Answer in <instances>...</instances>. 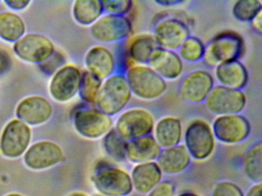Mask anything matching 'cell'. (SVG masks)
Wrapping results in <instances>:
<instances>
[{
	"mask_svg": "<svg viewBox=\"0 0 262 196\" xmlns=\"http://www.w3.org/2000/svg\"><path fill=\"white\" fill-rule=\"evenodd\" d=\"M157 44L149 34H141L133 37L127 45V55L135 64H148Z\"/></svg>",
	"mask_w": 262,
	"mask_h": 196,
	"instance_id": "cell-25",
	"label": "cell"
},
{
	"mask_svg": "<svg viewBox=\"0 0 262 196\" xmlns=\"http://www.w3.org/2000/svg\"><path fill=\"white\" fill-rule=\"evenodd\" d=\"M214 82L212 75L207 70H193L182 79L179 94L182 100L191 104L205 102L214 87Z\"/></svg>",
	"mask_w": 262,
	"mask_h": 196,
	"instance_id": "cell-12",
	"label": "cell"
},
{
	"mask_svg": "<svg viewBox=\"0 0 262 196\" xmlns=\"http://www.w3.org/2000/svg\"><path fill=\"white\" fill-rule=\"evenodd\" d=\"M233 16L242 22H251L262 12V3L259 0H240L232 6Z\"/></svg>",
	"mask_w": 262,
	"mask_h": 196,
	"instance_id": "cell-32",
	"label": "cell"
},
{
	"mask_svg": "<svg viewBox=\"0 0 262 196\" xmlns=\"http://www.w3.org/2000/svg\"><path fill=\"white\" fill-rule=\"evenodd\" d=\"M132 96L125 75L115 73L102 81L96 99V108L108 116H115L125 110Z\"/></svg>",
	"mask_w": 262,
	"mask_h": 196,
	"instance_id": "cell-2",
	"label": "cell"
},
{
	"mask_svg": "<svg viewBox=\"0 0 262 196\" xmlns=\"http://www.w3.org/2000/svg\"><path fill=\"white\" fill-rule=\"evenodd\" d=\"M95 187L102 195L128 196L133 191L131 176L114 165L101 167L93 177Z\"/></svg>",
	"mask_w": 262,
	"mask_h": 196,
	"instance_id": "cell-6",
	"label": "cell"
},
{
	"mask_svg": "<svg viewBox=\"0 0 262 196\" xmlns=\"http://www.w3.org/2000/svg\"><path fill=\"white\" fill-rule=\"evenodd\" d=\"M148 196H176V187L171 181L162 180L148 193Z\"/></svg>",
	"mask_w": 262,
	"mask_h": 196,
	"instance_id": "cell-36",
	"label": "cell"
},
{
	"mask_svg": "<svg viewBox=\"0 0 262 196\" xmlns=\"http://www.w3.org/2000/svg\"><path fill=\"white\" fill-rule=\"evenodd\" d=\"M244 173L253 183L262 182V143L260 141L249 147L243 161Z\"/></svg>",
	"mask_w": 262,
	"mask_h": 196,
	"instance_id": "cell-26",
	"label": "cell"
},
{
	"mask_svg": "<svg viewBox=\"0 0 262 196\" xmlns=\"http://www.w3.org/2000/svg\"><path fill=\"white\" fill-rule=\"evenodd\" d=\"M103 12L102 1L98 0H78L73 6L75 19L82 26H92Z\"/></svg>",
	"mask_w": 262,
	"mask_h": 196,
	"instance_id": "cell-27",
	"label": "cell"
},
{
	"mask_svg": "<svg viewBox=\"0 0 262 196\" xmlns=\"http://www.w3.org/2000/svg\"><path fill=\"white\" fill-rule=\"evenodd\" d=\"M14 52L24 61L42 63L54 53V45L43 35L30 34L16 41Z\"/></svg>",
	"mask_w": 262,
	"mask_h": 196,
	"instance_id": "cell-14",
	"label": "cell"
},
{
	"mask_svg": "<svg viewBox=\"0 0 262 196\" xmlns=\"http://www.w3.org/2000/svg\"><path fill=\"white\" fill-rule=\"evenodd\" d=\"M125 75L132 94L145 101L161 97L167 90L166 81L156 74L148 64L131 63Z\"/></svg>",
	"mask_w": 262,
	"mask_h": 196,
	"instance_id": "cell-1",
	"label": "cell"
},
{
	"mask_svg": "<svg viewBox=\"0 0 262 196\" xmlns=\"http://www.w3.org/2000/svg\"><path fill=\"white\" fill-rule=\"evenodd\" d=\"M65 62L63 56L59 53H53L48 59L40 63V68L47 75H52Z\"/></svg>",
	"mask_w": 262,
	"mask_h": 196,
	"instance_id": "cell-35",
	"label": "cell"
},
{
	"mask_svg": "<svg viewBox=\"0 0 262 196\" xmlns=\"http://www.w3.org/2000/svg\"><path fill=\"white\" fill-rule=\"evenodd\" d=\"M214 76L219 85L242 90L248 82V72L239 60L219 64L214 69Z\"/></svg>",
	"mask_w": 262,
	"mask_h": 196,
	"instance_id": "cell-22",
	"label": "cell"
},
{
	"mask_svg": "<svg viewBox=\"0 0 262 196\" xmlns=\"http://www.w3.org/2000/svg\"><path fill=\"white\" fill-rule=\"evenodd\" d=\"M211 129L215 139L227 145L240 143L251 133L249 121L241 114L217 116Z\"/></svg>",
	"mask_w": 262,
	"mask_h": 196,
	"instance_id": "cell-9",
	"label": "cell"
},
{
	"mask_svg": "<svg viewBox=\"0 0 262 196\" xmlns=\"http://www.w3.org/2000/svg\"><path fill=\"white\" fill-rule=\"evenodd\" d=\"M156 163L163 174L177 175L189 167L191 157L184 144L162 149Z\"/></svg>",
	"mask_w": 262,
	"mask_h": 196,
	"instance_id": "cell-21",
	"label": "cell"
},
{
	"mask_svg": "<svg viewBox=\"0 0 262 196\" xmlns=\"http://www.w3.org/2000/svg\"><path fill=\"white\" fill-rule=\"evenodd\" d=\"M244 196H262V183H255L248 190Z\"/></svg>",
	"mask_w": 262,
	"mask_h": 196,
	"instance_id": "cell-39",
	"label": "cell"
},
{
	"mask_svg": "<svg viewBox=\"0 0 262 196\" xmlns=\"http://www.w3.org/2000/svg\"><path fill=\"white\" fill-rule=\"evenodd\" d=\"M30 1H26V0H7L4 2L5 4L13 9H24L30 4Z\"/></svg>",
	"mask_w": 262,
	"mask_h": 196,
	"instance_id": "cell-38",
	"label": "cell"
},
{
	"mask_svg": "<svg viewBox=\"0 0 262 196\" xmlns=\"http://www.w3.org/2000/svg\"><path fill=\"white\" fill-rule=\"evenodd\" d=\"M11 58L8 52L0 48V75L6 73L11 67Z\"/></svg>",
	"mask_w": 262,
	"mask_h": 196,
	"instance_id": "cell-37",
	"label": "cell"
},
{
	"mask_svg": "<svg viewBox=\"0 0 262 196\" xmlns=\"http://www.w3.org/2000/svg\"><path fill=\"white\" fill-rule=\"evenodd\" d=\"M205 107L217 116L240 114L246 107L247 98L242 90L214 86L205 101Z\"/></svg>",
	"mask_w": 262,
	"mask_h": 196,
	"instance_id": "cell-7",
	"label": "cell"
},
{
	"mask_svg": "<svg viewBox=\"0 0 262 196\" xmlns=\"http://www.w3.org/2000/svg\"><path fill=\"white\" fill-rule=\"evenodd\" d=\"M9 196H21V195H19V194H11V195H9Z\"/></svg>",
	"mask_w": 262,
	"mask_h": 196,
	"instance_id": "cell-44",
	"label": "cell"
},
{
	"mask_svg": "<svg viewBox=\"0 0 262 196\" xmlns=\"http://www.w3.org/2000/svg\"><path fill=\"white\" fill-rule=\"evenodd\" d=\"M154 116L149 110L141 107L128 109L118 117L114 129L125 141L151 135Z\"/></svg>",
	"mask_w": 262,
	"mask_h": 196,
	"instance_id": "cell-5",
	"label": "cell"
},
{
	"mask_svg": "<svg viewBox=\"0 0 262 196\" xmlns=\"http://www.w3.org/2000/svg\"><path fill=\"white\" fill-rule=\"evenodd\" d=\"M205 45L197 37L190 35L179 49V55L182 61L195 63L203 59Z\"/></svg>",
	"mask_w": 262,
	"mask_h": 196,
	"instance_id": "cell-31",
	"label": "cell"
},
{
	"mask_svg": "<svg viewBox=\"0 0 262 196\" xmlns=\"http://www.w3.org/2000/svg\"><path fill=\"white\" fill-rule=\"evenodd\" d=\"M102 80L89 71L81 75L79 93L80 97L89 104H96L98 94L102 84Z\"/></svg>",
	"mask_w": 262,
	"mask_h": 196,
	"instance_id": "cell-30",
	"label": "cell"
},
{
	"mask_svg": "<svg viewBox=\"0 0 262 196\" xmlns=\"http://www.w3.org/2000/svg\"><path fill=\"white\" fill-rule=\"evenodd\" d=\"M76 131L88 139L103 137L113 128L112 116L98 108L83 107L76 110L73 116Z\"/></svg>",
	"mask_w": 262,
	"mask_h": 196,
	"instance_id": "cell-8",
	"label": "cell"
},
{
	"mask_svg": "<svg viewBox=\"0 0 262 196\" xmlns=\"http://www.w3.org/2000/svg\"><path fill=\"white\" fill-rule=\"evenodd\" d=\"M126 142L127 141L113 128L103 136L102 145L105 153L111 159L116 162H122L126 160Z\"/></svg>",
	"mask_w": 262,
	"mask_h": 196,
	"instance_id": "cell-29",
	"label": "cell"
},
{
	"mask_svg": "<svg viewBox=\"0 0 262 196\" xmlns=\"http://www.w3.org/2000/svg\"><path fill=\"white\" fill-rule=\"evenodd\" d=\"M148 65L165 81L177 79L184 70L183 61L177 52L160 47L153 52Z\"/></svg>",
	"mask_w": 262,
	"mask_h": 196,
	"instance_id": "cell-16",
	"label": "cell"
},
{
	"mask_svg": "<svg viewBox=\"0 0 262 196\" xmlns=\"http://www.w3.org/2000/svg\"><path fill=\"white\" fill-rule=\"evenodd\" d=\"M96 196H105V195H102V194H101V195H96Z\"/></svg>",
	"mask_w": 262,
	"mask_h": 196,
	"instance_id": "cell-45",
	"label": "cell"
},
{
	"mask_svg": "<svg viewBox=\"0 0 262 196\" xmlns=\"http://www.w3.org/2000/svg\"><path fill=\"white\" fill-rule=\"evenodd\" d=\"M245 52V41L234 31L220 32L205 45L203 61L211 67L228 61H237Z\"/></svg>",
	"mask_w": 262,
	"mask_h": 196,
	"instance_id": "cell-3",
	"label": "cell"
},
{
	"mask_svg": "<svg viewBox=\"0 0 262 196\" xmlns=\"http://www.w3.org/2000/svg\"><path fill=\"white\" fill-rule=\"evenodd\" d=\"M87 71L104 81L114 75L116 60L113 52L104 46L92 47L85 59Z\"/></svg>",
	"mask_w": 262,
	"mask_h": 196,
	"instance_id": "cell-19",
	"label": "cell"
},
{
	"mask_svg": "<svg viewBox=\"0 0 262 196\" xmlns=\"http://www.w3.org/2000/svg\"><path fill=\"white\" fill-rule=\"evenodd\" d=\"M62 151L59 145L42 141L34 144L25 155V162L34 169L48 168L62 161Z\"/></svg>",
	"mask_w": 262,
	"mask_h": 196,
	"instance_id": "cell-18",
	"label": "cell"
},
{
	"mask_svg": "<svg viewBox=\"0 0 262 196\" xmlns=\"http://www.w3.org/2000/svg\"><path fill=\"white\" fill-rule=\"evenodd\" d=\"M261 12L256 15L252 21H251V26H252L253 29L258 32V33H261L262 32V15Z\"/></svg>",
	"mask_w": 262,
	"mask_h": 196,
	"instance_id": "cell-40",
	"label": "cell"
},
{
	"mask_svg": "<svg viewBox=\"0 0 262 196\" xmlns=\"http://www.w3.org/2000/svg\"><path fill=\"white\" fill-rule=\"evenodd\" d=\"M177 196H201L199 194H195V193L193 192H188V191H186V192H182L181 194H178Z\"/></svg>",
	"mask_w": 262,
	"mask_h": 196,
	"instance_id": "cell-42",
	"label": "cell"
},
{
	"mask_svg": "<svg viewBox=\"0 0 262 196\" xmlns=\"http://www.w3.org/2000/svg\"><path fill=\"white\" fill-rule=\"evenodd\" d=\"M26 26L20 16L13 12L0 14V37L8 41H17L24 36Z\"/></svg>",
	"mask_w": 262,
	"mask_h": 196,
	"instance_id": "cell-28",
	"label": "cell"
},
{
	"mask_svg": "<svg viewBox=\"0 0 262 196\" xmlns=\"http://www.w3.org/2000/svg\"><path fill=\"white\" fill-rule=\"evenodd\" d=\"M53 113V107L47 99L42 96H30L19 103L16 115L19 120L27 125H39L48 121Z\"/></svg>",
	"mask_w": 262,
	"mask_h": 196,
	"instance_id": "cell-17",
	"label": "cell"
},
{
	"mask_svg": "<svg viewBox=\"0 0 262 196\" xmlns=\"http://www.w3.org/2000/svg\"><path fill=\"white\" fill-rule=\"evenodd\" d=\"M152 36L158 47L176 52L190 36V30L182 20L165 18L156 24Z\"/></svg>",
	"mask_w": 262,
	"mask_h": 196,
	"instance_id": "cell-11",
	"label": "cell"
},
{
	"mask_svg": "<svg viewBox=\"0 0 262 196\" xmlns=\"http://www.w3.org/2000/svg\"><path fill=\"white\" fill-rule=\"evenodd\" d=\"M73 196H88V195H85V194H76Z\"/></svg>",
	"mask_w": 262,
	"mask_h": 196,
	"instance_id": "cell-43",
	"label": "cell"
},
{
	"mask_svg": "<svg viewBox=\"0 0 262 196\" xmlns=\"http://www.w3.org/2000/svg\"><path fill=\"white\" fill-rule=\"evenodd\" d=\"M242 188L230 181H222L214 185L211 196H244Z\"/></svg>",
	"mask_w": 262,
	"mask_h": 196,
	"instance_id": "cell-34",
	"label": "cell"
},
{
	"mask_svg": "<svg viewBox=\"0 0 262 196\" xmlns=\"http://www.w3.org/2000/svg\"><path fill=\"white\" fill-rule=\"evenodd\" d=\"M183 137L184 145L191 159L205 160L214 153L215 138L211 126L206 121H191L185 129Z\"/></svg>",
	"mask_w": 262,
	"mask_h": 196,
	"instance_id": "cell-4",
	"label": "cell"
},
{
	"mask_svg": "<svg viewBox=\"0 0 262 196\" xmlns=\"http://www.w3.org/2000/svg\"><path fill=\"white\" fill-rule=\"evenodd\" d=\"M161 150L162 148L156 142L154 136L148 135L127 141L125 157L126 160L135 165L156 162Z\"/></svg>",
	"mask_w": 262,
	"mask_h": 196,
	"instance_id": "cell-20",
	"label": "cell"
},
{
	"mask_svg": "<svg viewBox=\"0 0 262 196\" xmlns=\"http://www.w3.org/2000/svg\"><path fill=\"white\" fill-rule=\"evenodd\" d=\"M82 74L74 66H65L59 69L50 83V93L60 102L70 101L79 92Z\"/></svg>",
	"mask_w": 262,
	"mask_h": 196,
	"instance_id": "cell-15",
	"label": "cell"
},
{
	"mask_svg": "<svg viewBox=\"0 0 262 196\" xmlns=\"http://www.w3.org/2000/svg\"><path fill=\"white\" fill-rule=\"evenodd\" d=\"M102 3L104 12L122 16H126L133 6V3L130 0H106L102 1Z\"/></svg>",
	"mask_w": 262,
	"mask_h": 196,
	"instance_id": "cell-33",
	"label": "cell"
},
{
	"mask_svg": "<svg viewBox=\"0 0 262 196\" xmlns=\"http://www.w3.org/2000/svg\"><path fill=\"white\" fill-rule=\"evenodd\" d=\"M31 139V130L19 119L10 121L3 132L0 148L3 154L8 157L21 156L27 150Z\"/></svg>",
	"mask_w": 262,
	"mask_h": 196,
	"instance_id": "cell-13",
	"label": "cell"
},
{
	"mask_svg": "<svg viewBox=\"0 0 262 196\" xmlns=\"http://www.w3.org/2000/svg\"><path fill=\"white\" fill-rule=\"evenodd\" d=\"M90 32L95 39L101 42H116L131 35L133 24L127 16L105 14L92 24Z\"/></svg>",
	"mask_w": 262,
	"mask_h": 196,
	"instance_id": "cell-10",
	"label": "cell"
},
{
	"mask_svg": "<svg viewBox=\"0 0 262 196\" xmlns=\"http://www.w3.org/2000/svg\"><path fill=\"white\" fill-rule=\"evenodd\" d=\"M133 190L141 194H148L162 181L163 173L156 162L137 164L131 174Z\"/></svg>",
	"mask_w": 262,
	"mask_h": 196,
	"instance_id": "cell-23",
	"label": "cell"
},
{
	"mask_svg": "<svg viewBox=\"0 0 262 196\" xmlns=\"http://www.w3.org/2000/svg\"><path fill=\"white\" fill-rule=\"evenodd\" d=\"M152 133L162 149L179 145L183 136L182 122L174 116H165L155 124Z\"/></svg>",
	"mask_w": 262,
	"mask_h": 196,
	"instance_id": "cell-24",
	"label": "cell"
},
{
	"mask_svg": "<svg viewBox=\"0 0 262 196\" xmlns=\"http://www.w3.org/2000/svg\"><path fill=\"white\" fill-rule=\"evenodd\" d=\"M183 2L176 1V0H167V1H157L156 3L158 4L162 5V6H173V5L180 4Z\"/></svg>",
	"mask_w": 262,
	"mask_h": 196,
	"instance_id": "cell-41",
	"label": "cell"
}]
</instances>
